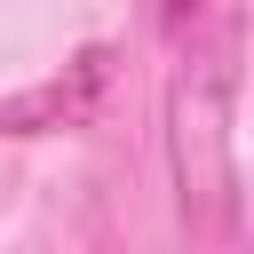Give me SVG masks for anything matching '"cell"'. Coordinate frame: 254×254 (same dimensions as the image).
I'll list each match as a JSON object with an SVG mask.
<instances>
[{
  "mask_svg": "<svg viewBox=\"0 0 254 254\" xmlns=\"http://www.w3.org/2000/svg\"><path fill=\"white\" fill-rule=\"evenodd\" d=\"M238 40L222 32L214 48H183L167 71V175H175V214L198 254L238 246Z\"/></svg>",
  "mask_w": 254,
  "mask_h": 254,
  "instance_id": "1",
  "label": "cell"
},
{
  "mask_svg": "<svg viewBox=\"0 0 254 254\" xmlns=\"http://www.w3.org/2000/svg\"><path fill=\"white\" fill-rule=\"evenodd\" d=\"M111 79V48H79L64 71H48L24 95H0V135H56V127H87L95 95Z\"/></svg>",
  "mask_w": 254,
  "mask_h": 254,
  "instance_id": "2",
  "label": "cell"
}]
</instances>
